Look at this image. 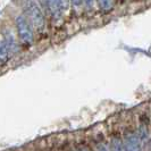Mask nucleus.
I'll return each instance as SVG.
<instances>
[{"mask_svg":"<svg viewBox=\"0 0 151 151\" xmlns=\"http://www.w3.org/2000/svg\"><path fill=\"white\" fill-rule=\"evenodd\" d=\"M125 151H141V140L135 133H129L124 139Z\"/></svg>","mask_w":151,"mask_h":151,"instance_id":"obj_3","label":"nucleus"},{"mask_svg":"<svg viewBox=\"0 0 151 151\" xmlns=\"http://www.w3.org/2000/svg\"><path fill=\"white\" fill-rule=\"evenodd\" d=\"M15 23L17 33H18V37L21 39V41L25 45H31L33 42V40H34V35H33L32 26H31L30 22L27 21L26 16H17Z\"/></svg>","mask_w":151,"mask_h":151,"instance_id":"obj_1","label":"nucleus"},{"mask_svg":"<svg viewBox=\"0 0 151 151\" xmlns=\"http://www.w3.org/2000/svg\"><path fill=\"white\" fill-rule=\"evenodd\" d=\"M110 151H125V147H124L123 140L118 139V137H114L113 140H111Z\"/></svg>","mask_w":151,"mask_h":151,"instance_id":"obj_5","label":"nucleus"},{"mask_svg":"<svg viewBox=\"0 0 151 151\" xmlns=\"http://www.w3.org/2000/svg\"><path fill=\"white\" fill-rule=\"evenodd\" d=\"M97 151H109L108 149L106 148V145H104V144H100L98 147V149H97Z\"/></svg>","mask_w":151,"mask_h":151,"instance_id":"obj_7","label":"nucleus"},{"mask_svg":"<svg viewBox=\"0 0 151 151\" xmlns=\"http://www.w3.org/2000/svg\"><path fill=\"white\" fill-rule=\"evenodd\" d=\"M26 14H27V21L30 22L31 26L33 25L38 31H42L45 29V16L42 14L41 9L35 2H29L26 4Z\"/></svg>","mask_w":151,"mask_h":151,"instance_id":"obj_2","label":"nucleus"},{"mask_svg":"<svg viewBox=\"0 0 151 151\" xmlns=\"http://www.w3.org/2000/svg\"><path fill=\"white\" fill-rule=\"evenodd\" d=\"M9 56H10V52L8 50L7 45L4 40H1L0 41V65L6 64L9 59Z\"/></svg>","mask_w":151,"mask_h":151,"instance_id":"obj_4","label":"nucleus"},{"mask_svg":"<svg viewBox=\"0 0 151 151\" xmlns=\"http://www.w3.org/2000/svg\"><path fill=\"white\" fill-rule=\"evenodd\" d=\"M98 6L101 10H110L114 6V2L113 1H100L98 2Z\"/></svg>","mask_w":151,"mask_h":151,"instance_id":"obj_6","label":"nucleus"}]
</instances>
